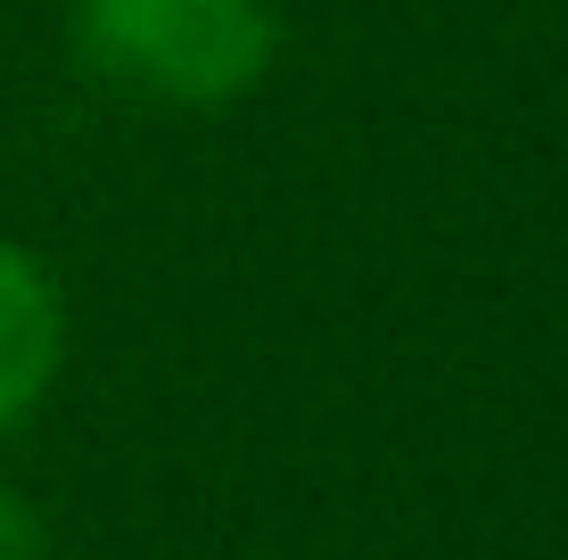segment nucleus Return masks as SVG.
<instances>
[{"label":"nucleus","instance_id":"nucleus-3","mask_svg":"<svg viewBox=\"0 0 568 560\" xmlns=\"http://www.w3.org/2000/svg\"><path fill=\"white\" fill-rule=\"evenodd\" d=\"M0 560H42V528L9 487H0Z\"/></svg>","mask_w":568,"mask_h":560},{"label":"nucleus","instance_id":"nucleus-2","mask_svg":"<svg viewBox=\"0 0 568 560\" xmlns=\"http://www.w3.org/2000/svg\"><path fill=\"white\" fill-rule=\"evenodd\" d=\"M58 355H67V305L26 247H0V429L42 404Z\"/></svg>","mask_w":568,"mask_h":560},{"label":"nucleus","instance_id":"nucleus-1","mask_svg":"<svg viewBox=\"0 0 568 560\" xmlns=\"http://www.w3.org/2000/svg\"><path fill=\"white\" fill-rule=\"evenodd\" d=\"M100 74L173 108H223L272 67V0H74Z\"/></svg>","mask_w":568,"mask_h":560}]
</instances>
